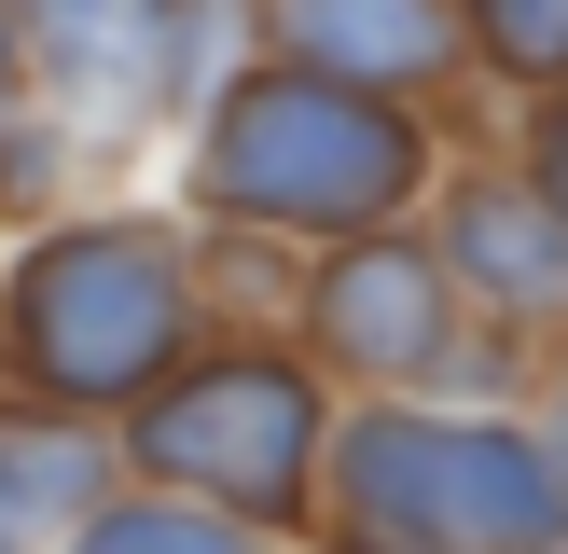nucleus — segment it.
<instances>
[{
  "instance_id": "nucleus-1",
  "label": "nucleus",
  "mask_w": 568,
  "mask_h": 554,
  "mask_svg": "<svg viewBox=\"0 0 568 554\" xmlns=\"http://www.w3.org/2000/svg\"><path fill=\"white\" fill-rule=\"evenodd\" d=\"M458 153L430 98H375L333 70H277V55H222L209 98L181 111V194L166 208L194 236H264V249H333L416 222Z\"/></svg>"
},
{
  "instance_id": "nucleus-2",
  "label": "nucleus",
  "mask_w": 568,
  "mask_h": 554,
  "mask_svg": "<svg viewBox=\"0 0 568 554\" xmlns=\"http://www.w3.org/2000/svg\"><path fill=\"white\" fill-rule=\"evenodd\" d=\"M194 347H209V249L153 194H83V208L28 222L0 264V402L111 430Z\"/></svg>"
},
{
  "instance_id": "nucleus-3",
  "label": "nucleus",
  "mask_w": 568,
  "mask_h": 554,
  "mask_svg": "<svg viewBox=\"0 0 568 554\" xmlns=\"http://www.w3.org/2000/svg\"><path fill=\"white\" fill-rule=\"evenodd\" d=\"M305 554H568V458L527 402H347Z\"/></svg>"
},
{
  "instance_id": "nucleus-4",
  "label": "nucleus",
  "mask_w": 568,
  "mask_h": 554,
  "mask_svg": "<svg viewBox=\"0 0 568 554\" xmlns=\"http://www.w3.org/2000/svg\"><path fill=\"white\" fill-rule=\"evenodd\" d=\"M333 416H347V388L292 332L209 319V347L181 375H153L111 416V458L153 499H194V513H236L264 541H305L320 526V471H333Z\"/></svg>"
},
{
  "instance_id": "nucleus-5",
  "label": "nucleus",
  "mask_w": 568,
  "mask_h": 554,
  "mask_svg": "<svg viewBox=\"0 0 568 554\" xmlns=\"http://www.w3.org/2000/svg\"><path fill=\"white\" fill-rule=\"evenodd\" d=\"M292 332L347 402H527V360L514 332L471 319V291L444 277L430 222H375V236H333L292 264Z\"/></svg>"
},
{
  "instance_id": "nucleus-6",
  "label": "nucleus",
  "mask_w": 568,
  "mask_h": 554,
  "mask_svg": "<svg viewBox=\"0 0 568 554\" xmlns=\"http://www.w3.org/2000/svg\"><path fill=\"white\" fill-rule=\"evenodd\" d=\"M28 70H42V111L70 125H181L209 98V70L236 55L222 0H14Z\"/></svg>"
},
{
  "instance_id": "nucleus-7",
  "label": "nucleus",
  "mask_w": 568,
  "mask_h": 554,
  "mask_svg": "<svg viewBox=\"0 0 568 554\" xmlns=\"http://www.w3.org/2000/svg\"><path fill=\"white\" fill-rule=\"evenodd\" d=\"M416 222H430L444 277L471 291V319H486V332H514V347L568 332V222L514 181V153H444V181H430V208H416Z\"/></svg>"
},
{
  "instance_id": "nucleus-8",
  "label": "nucleus",
  "mask_w": 568,
  "mask_h": 554,
  "mask_svg": "<svg viewBox=\"0 0 568 554\" xmlns=\"http://www.w3.org/2000/svg\"><path fill=\"white\" fill-rule=\"evenodd\" d=\"M236 55H277V70H333V83H375V98H458L471 42H458V0H222Z\"/></svg>"
},
{
  "instance_id": "nucleus-9",
  "label": "nucleus",
  "mask_w": 568,
  "mask_h": 554,
  "mask_svg": "<svg viewBox=\"0 0 568 554\" xmlns=\"http://www.w3.org/2000/svg\"><path fill=\"white\" fill-rule=\"evenodd\" d=\"M125 485V458H111V430H83V416H42V402H0V513L42 526V541H70L98 499Z\"/></svg>"
},
{
  "instance_id": "nucleus-10",
  "label": "nucleus",
  "mask_w": 568,
  "mask_h": 554,
  "mask_svg": "<svg viewBox=\"0 0 568 554\" xmlns=\"http://www.w3.org/2000/svg\"><path fill=\"white\" fill-rule=\"evenodd\" d=\"M55 554H305V541H264V526L194 513V499H153V485H111V499H98V513H83Z\"/></svg>"
},
{
  "instance_id": "nucleus-11",
  "label": "nucleus",
  "mask_w": 568,
  "mask_h": 554,
  "mask_svg": "<svg viewBox=\"0 0 568 554\" xmlns=\"http://www.w3.org/2000/svg\"><path fill=\"white\" fill-rule=\"evenodd\" d=\"M458 42H471V83L555 98L568 83V0H458Z\"/></svg>"
},
{
  "instance_id": "nucleus-12",
  "label": "nucleus",
  "mask_w": 568,
  "mask_h": 554,
  "mask_svg": "<svg viewBox=\"0 0 568 554\" xmlns=\"http://www.w3.org/2000/svg\"><path fill=\"white\" fill-rule=\"evenodd\" d=\"M499 153H514V181H527V194H541V208L568 222V83H555V98H514Z\"/></svg>"
},
{
  "instance_id": "nucleus-13",
  "label": "nucleus",
  "mask_w": 568,
  "mask_h": 554,
  "mask_svg": "<svg viewBox=\"0 0 568 554\" xmlns=\"http://www.w3.org/2000/svg\"><path fill=\"white\" fill-rule=\"evenodd\" d=\"M527 416H541V443L568 458V332H541V360H527Z\"/></svg>"
},
{
  "instance_id": "nucleus-14",
  "label": "nucleus",
  "mask_w": 568,
  "mask_h": 554,
  "mask_svg": "<svg viewBox=\"0 0 568 554\" xmlns=\"http://www.w3.org/2000/svg\"><path fill=\"white\" fill-rule=\"evenodd\" d=\"M42 111V70H28V28H14V0H0V138Z\"/></svg>"
},
{
  "instance_id": "nucleus-15",
  "label": "nucleus",
  "mask_w": 568,
  "mask_h": 554,
  "mask_svg": "<svg viewBox=\"0 0 568 554\" xmlns=\"http://www.w3.org/2000/svg\"><path fill=\"white\" fill-rule=\"evenodd\" d=\"M0 554H55V541H42V526H14V513H0Z\"/></svg>"
},
{
  "instance_id": "nucleus-16",
  "label": "nucleus",
  "mask_w": 568,
  "mask_h": 554,
  "mask_svg": "<svg viewBox=\"0 0 568 554\" xmlns=\"http://www.w3.org/2000/svg\"><path fill=\"white\" fill-rule=\"evenodd\" d=\"M0 264H14V236H0Z\"/></svg>"
}]
</instances>
